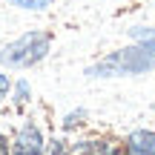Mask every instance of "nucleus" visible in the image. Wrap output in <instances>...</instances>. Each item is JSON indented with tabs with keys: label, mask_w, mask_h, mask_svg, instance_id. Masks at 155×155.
Here are the masks:
<instances>
[{
	"label": "nucleus",
	"mask_w": 155,
	"mask_h": 155,
	"mask_svg": "<svg viewBox=\"0 0 155 155\" xmlns=\"http://www.w3.org/2000/svg\"><path fill=\"white\" fill-rule=\"evenodd\" d=\"M155 69V52L147 43H135L101 58L86 69L89 78H124V75H144Z\"/></svg>",
	"instance_id": "nucleus-1"
},
{
	"label": "nucleus",
	"mask_w": 155,
	"mask_h": 155,
	"mask_svg": "<svg viewBox=\"0 0 155 155\" xmlns=\"http://www.w3.org/2000/svg\"><path fill=\"white\" fill-rule=\"evenodd\" d=\"M49 46H52V38L46 32H26L0 49V63L3 66H15V69L35 66V63H40L49 55Z\"/></svg>",
	"instance_id": "nucleus-2"
},
{
	"label": "nucleus",
	"mask_w": 155,
	"mask_h": 155,
	"mask_svg": "<svg viewBox=\"0 0 155 155\" xmlns=\"http://www.w3.org/2000/svg\"><path fill=\"white\" fill-rule=\"evenodd\" d=\"M9 155H46V138L35 124H23L15 141L9 144Z\"/></svg>",
	"instance_id": "nucleus-3"
},
{
	"label": "nucleus",
	"mask_w": 155,
	"mask_h": 155,
	"mask_svg": "<svg viewBox=\"0 0 155 155\" xmlns=\"http://www.w3.org/2000/svg\"><path fill=\"white\" fill-rule=\"evenodd\" d=\"M124 155H155V132H150V129H135L127 138Z\"/></svg>",
	"instance_id": "nucleus-4"
},
{
	"label": "nucleus",
	"mask_w": 155,
	"mask_h": 155,
	"mask_svg": "<svg viewBox=\"0 0 155 155\" xmlns=\"http://www.w3.org/2000/svg\"><path fill=\"white\" fill-rule=\"evenodd\" d=\"M12 6H17V9H26V12H43L49 9L52 0H9Z\"/></svg>",
	"instance_id": "nucleus-5"
},
{
	"label": "nucleus",
	"mask_w": 155,
	"mask_h": 155,
	"mask_svg": "<svg viewBox=\"0 0 155 155\" xmlns=\"http://www.w3.org/2000/svg\"><path fill=\"white\" fill-rule=\"evenodd\" d=\"M15 104L17 106L29 104V81H26V78H20V81L15 83Z\"/></svg>",
	"instance_id": "nucleus-6"
},
{
	"label": "nucleus",
	"mask_w": 155,
	"mask_h": 155,
	"mask_svg": "<svg viewBox=\"0 0 155 155\" xmlns=\"http://www.w3.org/2000/svg\"><path fill=\"white\" fill-rule=\"evenodd\" d=\"M69 152H72L69 141H61V138H55V141H49V144H46V155H69Z\"/></svg>",
	"instance_id": "nucleus-7"
},
{
	"label": "nucleus",
	"mask_w": 155,
	"mask_h": 155,
	"mask_svg": "<svg viewBox=\"0 0 155 155\" xmlns=\"http://www.w3.org/2000/svg\"><path fill=\"white\" fill-rule=\"evenodd\" d=\"M89 150V155H121V150H118V147H112V144H89L86 147Z\"/></svg>",
	"instance_id": "nucleus-8"
},
{
	"label": "nucleus",
	"mask_w": 155,
	"mask_h": 155,
	"mask_svg": "<svg viewBox=\"0 0 155 155\" xmlns=\"http://www.w3.org/2000/svg\"><path fill=\"white\" fill-rule=\"evenodd\" d=\"M9 92H12V81H9V75H6V72H0V104L9 98Z\"/></svg>",
	"instance_id": "nucleus-9"
},
{
	"label": "nucleus",
	"mask_w": 155,
	"mask_h": 155,
	"mask_svg": "<svg viewBox=\"0 0 155 155\" xmlns=\"http://www.w3.org/2000/svg\"><path fill=\"white\" fill-rule=\"evenodd\" d=\"M147 46H150V49H152V52H155V38H152V40H150V43H147Z\"/></svg>",
	"instance_id": "nucleus-10"
},
{
	"label": "nucleus",
	"mask_w": 155,
	"mask_h": 155,
	"mask_svg": "<svg viewBox=\"0 0 155 155\" xmlns=\"http://www.w3.org/2000/svg\"><path fill=\"white\" fill-rule=\"evenodd\" d=\"M81 155H89V150H83V152H81Z\"/></svg>",
	"instance_id": "nucleus-11"
}]
</instances>
